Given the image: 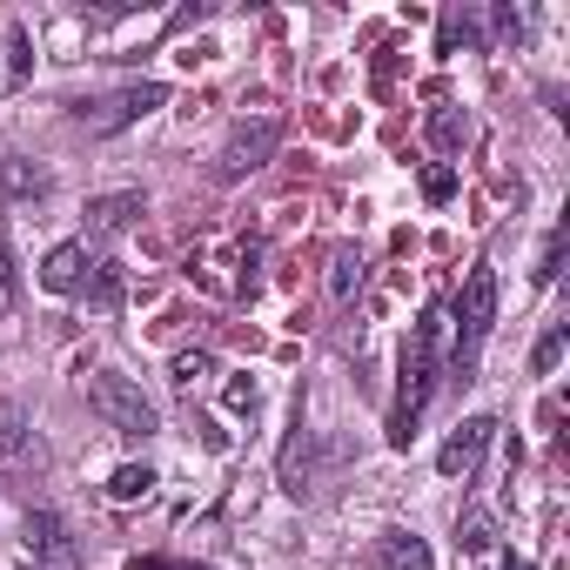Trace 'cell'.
<instances>
[{
    "label": "cell",
    "mask_w": 570,
    "mask_h": 570,
    "mask_svg": "<svg viewBox=\"0 0 570 570\" xmlns=\"http://www.w3.org/2000/svg\"><path fill=\"white\" fill-rule=\"evenodd\" d=\"M497 35L517 41V35H523V14H517V8H497Z\"/></svg>",
    "instance_id": "cell-24"
},
{
    "label": "cell",
    "mask_w": 570,
    "mask_h": 570,
    "mask_svg": "<svg viewBox=\"0 0 570 570\" xmlns=\"http://www.w3.org/2000/svg\"><path fill=\"white\" fill-rule=\"evenodd\" d=\"M503 570H537V563H530V557H517V550H510V557H503Z\"/></svg>",
    "instance_id": "cell-27"
},
{
    "label": "cell",
    "mask_w": 570,
    "mask_h": 570,
    "mask_svg": "<svg viewBox=\"0 0 570 570\" xmlns=\"http://www.w3.org/2000/svg\"><path fill=\"white\" fill-rule=\"evenodd\" d=\"M430 141H436L443 155H456V148H463V115H456V108H436V115H430Z\"/></svg>",
    "instance_id": "cell-17"
},
{
    "label": "cell",
    "mask_w": 570,
    "mask_h": 570,
    "mask_svg": "<svg viewBox=\"0 0 570 570\" xmlns=\"http://www.w3.org/2000/svg\"><path fill=\"white\" fill-rule=\"evenodd\" d=\"M370 563H376V570H430L436 557H430V543H423L416 530H383L376 550H370Z\"/></svg>",
    "instance_id": "cell-9"
},
{
    "label": "cell",
    "mask_w": 570,
    "mask_h": 570,
    "mask_svg": "<svg viewBox=\"0 0 570 570\" xmlns=\"http://www.w3.org/2000/svg\"><path fill=\"white\" fill-rule=\"evenodd\" d=\"M28 557H41L48 570H81V543L55 510H28Z\"/></svg>",
    "instance_id": "cell-6"
},
{
    "label": "cell",
    "mask_w": 570,
    "mask_h": 570,
    "mask_svg": "<svg viewBox=\"0 0 570 570\" xmlns=\"http://www.w3.org/2000/svg\"><path fill=\"white\" fill-rule=\"evenodd\" d=\"M148 490H155V470H148V463H121V470L108 476V497H115V503H141Z\"/></svg>",
    "instance_id": "cell-14"
},
{
    "label": "cell",
    "mask_w": 570,
    "mask_h": 570,
    "mask_svg": "<svg viewBox=\"0 0 570 570\" xmlns=\"http://www.w3.org/2000/svg\"><path fill=\"white\" fill-rule=\"evenodd\" d=\"M128 570H195V563H175V557H135Z\"/></svg>",
    "instance_id": "cell-25"
},
{
    "label": "cell",
    "mask_w": 570,
    "mask_h": 570,
    "mask_svg": "<svg viewBox=\"0 0 570 570\" xmlns=\"http://www.w3.org/2000/svg\"><path fill=\"white\" fill-rule=\"evenodd\" d=\"M450 323H456V370H470V356L483 350V336L497 323V268H470L463 275V296H456Z\"/></svg>",
    "instance_id": "cell-4"
},
{
    "label": "cell",
    "mask_w": 570,
    "mask_h": 570,
    "mask_svg": "<svg viewBox=\"0 0 570 570\" xmlns=\"http://www.w3.org/2000/svg\"><path fill=\"white\" fill-rule=\"evenodd\" d=\"M490 436H497V416H470V423H456V430H450V443L436 450V470H443V476H470V470L483 463Z\"/></svg>",
    "instance_id": "cell-7"
},
{
    "label": "cell",
    "mask_w": 570,
    "mask_h": 570,
    "mask_svg": "<svg viewBox=\"0 0 570 570\" xmlns=\"http://www.w3.org/2000/svg\"><path fill=\"white\" fill-rule=\"evenodd\" d=\"M202 376H215V363H208V350H181V356L168 363V383H175V390H195Z\"/></svg>",
    "instance_id": "cell-16"
},
{
    "label": "cell",
    "mask_w": 570,
    "mask_h": 570,
    "mask_svg": "<svg viewBox=\"0 0 570 570\" xmlns=\"http://www.w3.org/2000/svg\"><path fill=\"white\" fill-rule=\"evenodd\" d=\"M88 410H95L108 430H121V436H155V430H161L155 403H148V396H141L128 376H115V370L88 376Z\"/></svg>",
    "instance_id": "cell-2"
},
{
    "label": "cell",
    "mask_w": 570,
    "mask_h": 570,
    "mask_svg": "<svg viewBox=\"0 0 570 570\" xmlns=\"http://www.w3.org/2000/svg\"><path fill=\"white\" fill-rule=\"evenodd\" d=\"M563 343H570V330H563V323H557V330H550V336H543V343H537V356H530V370H537V376H550V370H557V363H563Z\"/></svg>",
    "instance_id": "cell-18"
},
{
    "label": "cell",
    "mask_w": 570,
    "mask_h": 570,
    "mask_svg": "<svg viewBox=\"0 0 570 570\" xmlns=\"http://www.w3.org/2000/svg\"><path fill=\"white\" fill-rule=\"evenodd\" d=\"M0 463H14V470H35L41 463V443L21 416V403H0Z\"/></svg>",
    "instance_id": "cell-10"
},
{
    "label": "cell",
    "mask_w": 570,
    "mask_h": 570,
    "mask_svg": "<svg viewBox=\"0 0 570 570\" xmlns=\"http://www.w3.org/2000/svg\"><path fill=\"white\" fill-rule=\"evenodd\" d=\"M95 275H81V289H88V303L95 309H115L121 303V262H88Z\"/></svg>",
    "instance_id": "cell-13"
},
{
    "label": "cell",
    "mask_w": 570,
    "mask_h": 570,
    "mask_svg": "<svg viewBox=\"0 0 570 570\" xmlns=\"http://www.w3.org/2000/svg\"><path fill=\"white\" fill-rule=\"evenodd\" d=\"M423 195H430V202H450V195H456V175H450V168H430V175H423Z\"/></svg>",
    "instance_id": "cell-22"
},
{
    "label": "cell",
    "mask_w": 570,
    "mask_h": 570,
    "mask_svg": "<svg viewBox=\"0 0 570 570\" xmlns=\"http://www.w3.org/2000/svg\"><path fill=\"white\" fill-rule=\"evenodd\" d=\"M161 101H168V88H161V81H141V88H121V95H108V101H81L75 115H81L95 135H115V128H128V121L155 115Z\"/></svg>",
    "instance_id": "cell-5"
},
{
    "label": "cell",
    "mask_w": 570,
    "mask_h": 570,
    "mask_svg": "<svg viewBox=\"0 0 570 570\" xmlns=\"http://www.w3.org/2000/svg\"><path fill=\"white\" fill-rule=\"evenodd\" d=\"M228 403L235 410H255V383H228Z\"/></svg>",
    "instance_id": "cell-26"
},
{
    "label": "cell",
    "mask_w": 570,
    "mask_h": 570,
    "mask_svg": "<svg viewBox=\"0 0 570 570\" xmlns=\"http://www.w3.org/2000/svg\"><path fill=\"white\" fill-rule=\"evenodd\" d=\"M443 336H450V309H430V316L416 323L410 350H403V390H396V416H390V443H396V450H410L416 416H423V403H430V390H436V370H443Z\"/></svg>",
    "instance_id": "cell-1"
},
{
    "label": "cell",
    "mask_w": 570,
    "mask_h": 570,
    "mask_svg": "<svg viewBox=\"0 0 570 570\" xmlns=\"http://www.w3.org/2000/svg\"><path fill=\"white\" fill-rule=\"evenodd\" d=\"M81 268H88V248H81V242H61V248H48L41 282H48L55 296H75V289H81Z\"/></svg>",
    "instance_id": "cell-11"
},
{
    "label": "cell",
    "mask_w": 570,
    "mask_h": 570,
    "mask_svg": "<svg viewBox=\"0 0 570 570\" xmlns=\"http://www.w3.org/2000/svg\"><path fill=\"white\" fill-rule=\"evenodd\" d=\"M148 215V195L141 188H115V195H95L88 202V235H121Z\"/></svg>",
    "instance_id": "cell-8"
},
{
    "label": "cell",
    "mask_w": 570,
    "mask_h": 570,
    "mask_svg": "<svg viewBox=\"0 0 570 570\" xmlns=\"http://www.w3.org/2000/svg\"><path fill=\"white\" fill-rule=\"evenodd\" d=\"M21 570H41V563H21Z\"/></svg>",
    "instance_id": "cell-28"
},
{
    "label": "cell",
    "mask_w": 570,
    "mask_h": 570,
    "mask_svg": "<svg viewBox=\"0 0 570 570\" xmlns=\"http://www.w3.org/2000/svg\"><path fill=\"white\" fill-rule=\"evenodd\" d=\"M8 75H14V81H28V75H35V48H28V28H14V35H8Z\"/></svg>",
    "instance_id": "cell-19"
},
{
    "label": "cell",
    "mask_w": 570,
    "mask_h": 570,
    "mask_svg": "<svg viewBox=\"0 0 570 570\" xmlns=\"http://www.w3.org/2000/svg\"><path fill=\"white\" fill-rule=\"evenodd\" d=\"M0 188H8L14 202H41V195H55V175L21 161V155H8V161H0Z\"/></svg>",
    "instance_id": "cell-12"
},
{
    "label": "cell",
    "mask_w": 570,
    "mask_h": 570,
    "mask_svg": "<svg viewBox=\"0 0 570 570\" xmlns=\"http://www.w3.org/2000/svg\"><path fill=\"white\" fill-rule=\"evenodd\" d=\"M557 262H563V228L543 242V268H537V282H557Z\"/></svg>",
    "instance_id": "cell-23"
},
{
    "label": "cell",
    "mask_w": 570,
    "mask_h": 570,
    "mask_svg": "<svg viewBox=\"0 0 570 570\" xmlns=\"http://www.w3.org/2000/svg\"><path fill=\"white\" fill-rule=\"evenodd\" d=\"M275 148H282V115H242V121L228 128L222 155H215V175H222V181H242V175L268 168Z\"/></svg>",
    "instance_id": "cell-3"
},
{
    "label": "cell",
    "mask_w": 570,
    "mask_h": 570,
    "mask_svg": "<svg viewBox=\"0 0 570 570\" xmlns=\"http://www.w3.org/2000/svg\"><path fill=\"white\" fill-rule=\"evenodd\" d=\"M356 282H363V255H356V248H336V255H330V296L350 303Z\"/></svg>",
    "instance_id": "cell-15"
},
{
    "label": "cell",
    "mask_w": 570,
    "mask_h": 570,
    "mask_svg": "<svg viewBox=\"0 0 570 570\" xmlns=\"http://www.w3.org/2000/svg\"><path fill=\"white\" fill-rule=\"evenodd\" d=\"M14 296H21V268H14V248L0 242V309H14Z\"/></svg>",
    "instance_id": "cell-20"
},
{
    "label": "cell",
    "mask_w": 570,
    "mask_h": 570,
    "mask_svg": "<svg viewBox=\"0 0 570 570\" xmlns=\"http://www.w3.org/2000/svg\"><path fill=\"white\" fill-rule=\"evenodd\" d=\"M456 543H463V550H490V543H497L490 517H463V523H456Z\"/></svg>",
    "instance_id": "cell-21"
}]
</instances>
